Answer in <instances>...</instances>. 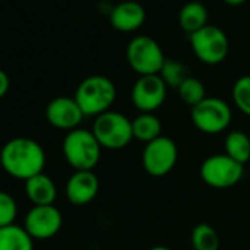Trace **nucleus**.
Segmentation results:
<instances>
[{"mask_svg": "<svg viewBox=\"0 0 250 250\" xmlns=\"http://www.w3.org/2000/svg\"><path fill=\"white\" fill-rule=\"evenodd\" d=\"M194 56L206 65H218L225 61L229 50L227 34L215 25H206L190 36Z\"/></svg>", "mask_w": 250, "mask_h": 250, "instance_id": "7", "label": "nucleus"}, {"mask_svg": "<svg viewBox=\"0 0 250 250\" xmlns=\"http://www.w3.org/2000/svg\"><path fill=\"white\" fill-rule=\"evenodd\" d=\"M191 244L194 250H218V232L209 224H199L191 231Z\"/></svg>", "mask_w": 250, "mask_h": 250, "instance_id": "21", "label": "nucleus"}, {"mask_svg": "<svg viewBox=\"0 0 250 250\" xmlns=\"http://www.w3.org/2000/svg\"><path fill=\"white\" fill-rule=\"evenodd\" d=\"M110 25L119 33L137 31L146 21V9L134 0L121 2L112 8L109 15Z\"/></svg>", "mask_w": 250, "mask_h": 250, "instance_id": "14", "label": "nucleus"}, {"mask_svg": "<svg viewBox=\"0 0 250 250\" xmlns=\"http://www.w3.org/2000/svg\"><path fill=\"white\" fill-rule=\"evenodd\" d=\"M231 94L237 109L250 116V75L240 77L234 83Z\"/></svg>", "mask_w": 250, "mask_h": 250, "instance_id": "23", "label": "nucleus"}, {"mask_svg": "<svg viewBox=\"0 0 250 250\" xmlns=\"http://www.w3.org/2000/svg\"><path fill=\"white\" fill-rule=\"evenodd\" d=\"M46 118L55 128L72 131L78 128L84 113L74 97L59 96L49 102L46 107Z\"/></svg>", "mask_w": 250, "mask_h": 250, "instance_id": "12", "label": "nucleus"}, {"mask_svg": "<svg viewBox=\"0 0 250 250\" xmlns=\"http://www.w3.org/2000/svg\"><path fill=\"white\" fill-rule=\"evenodd\" d=\"M167 88L159 75H143L133 85L131 100L142 113H153L164 104Z\"/></svg>", "mask_w": 250, "mask_h": 250, "instance_id": "10", "label": "nucleus"}, {"mask_svg": "<svg viewBox=\"0 0 250 250\" xmlns=\"http://www.w3.org/2000/svg\"><path fill=\"white\" fill-rule=\"evenodd\" d=\"M225 155L244 165L250 161V139L243 131H231L225 137Z\"/></svg>", "mask_w": 250, "mask_h": 250, "instance_id": "19", "label": "nucleus"}, {"mask_svg": "<svg viewBox=\"0 0 250 250\" xmlns=\"http://www.w3.org/2000/svg\"><path fill=\"white\" fill-rule=\"evenodd\" d=\"M158 75L162 78V81L167 84V87L175 88V90H178V87L186 81V78L190 77L187 74V68L184 66V63H181L180 61H175V59H168V58L164 62Z\"/></svg>", "mask_w": 250, "mask_h": 250, "instance_id": "20", "label": "nucleus"}, {"mask_svg": "<svg viewBox=\"0 0 250 250\" xmlns=\"http://www.w3.org/2000/svg\"><path fill=\"white\" fill-rule=\"evenodd\" d=\"M9 87H11V80L8 74L3 69H0V99L6 96V93L9 91Z\"/></svg>", "mask_w": 250, "mask_h": 250, "instance_id": "25", "label": "nucleus"}, {"mask_svg": "<svg viewBox=\"0 0 250 250\" xmlns=\"http://www.w3.org/2000/svg\"><path fill=\"white\" fill-rule=\"evenodd\" d=\"M247 2V0H224V3H227L228 6H241Z\"/></svg>", "mask_w": 250, "mask_h": 250, "instance_id": "26", "label": "nucleus"}, {"mask_svg": "<svg viewBox=\"0 0 250 250\" xmlns=\"http://www.w3.org/2000/svg\"><path fill=\"white\" fill-rule=\"evenodd\" d=\"M249 2H250V0H249Z\"/></svg>", "mask_w": 250, "mask_h": 250, "instance_id": "28", "label": "nucleus"}, {"mask_svg": "<svg viewBox=\"0 0 250 250\" xmlns=\"http://www.w3.org/2000/svg\"><path fill=\"white\" fill-rule=\"evenodd\" d=\"M62 227V213L55 205L33 206L24 219V228L34 240L55 237Z\"/></svg>", "mask_w": 250, "mask_h": 250, "instance_id": "11", "label": "nucleus"}, {"mask_svg": "<svg viewBox=\"0 0 250 250\" xmlns=\"http://www.w3.org/2000/svg\"><path fill=\"white\" fill-rule=\"evenodd\" d=\"M18 213V206L15 199L6 193L0 190V228L12 225L15 222Z\"/></svg>", "mask_w": 250, "mask_h": 250, "instance_id": "24", "label": "nucleus"}, {"mask_svg": "<svg viewBox=\"0 0 250 250\" xmlns=\"http://www.w3.org/2000/svg\"><path fill=\"white\" fill-rule=\"evenodd\" d=\"M209 12L206 6L200 2H188L186 3L178 14V24L188 36L197 33L203 27L209 25Z\"/></svg>", "mask_w": 250, "mask_h": 250, "instance_id": "16", "label": "nucleus"}, {"mask_svg": "<svg viewBox=\"0 0 250 250\" xmlns=\"http://www.w3.org/2000/svg\"><path fill=\"white\" fill-rule=\"evenodd\" d=\"M99 178L93 171H75L66 183V197L75 206H84L99 193Z\"/></svg>", "mask_w": 250, "mask_h": 250, "instance_id": "13", "label": "nucleus"}, {"mask_svg": "<svg viewBox=\"0 0 250 250\" xmlns=\"http://www.w3.org/2000/svg\"><path fill=\"white\" fill-rule=\"evenodd\" d=\"M194 127L205 134H219L225 131L232 119L229 104L219 97H206L190 112Z\"/></svg>", "mask_w": 250, "mask_h": 250, "instance_id": "6", "label": "nucleus"}, {"mask_svg": "<svg viewBox=\"0 0 250 250\" xmlns=\"http://www.w3.org/2000/svg\"><path fill=\"white\" fill-rule=\"evenodd\" d=\"M244 175V165L238 164L228 155H212L200 167L202 180L213 188H229Z\"/></svg>", "mask_w": 250, "mask_h": 250, "instance_id": "8", "label": "nucleus"}, {"mask_svg": "<svg viewBox=\"0 0 250 250\" xmlns=\"http://www.w3.org/2000/svg\"><path fill=\"white\" fill-rule=\"evenodd\" d=\"M149 250H172V249H169L167 246H155V247H150Z\"/></svg>", "mask_w": 250, "mask_h": 250, "instance_id": "27", "label": "nucleus"}, {"mask_svg": "<svg viewBox=\"0 0 250 250\" xmlns=\"http://www.w3.org/2000/svg\"><path fill=\"white\" fill-rule=\"evenodd\" d=\"M25 194L34 206H49L55 203L58 188L55 181L42 172L25 181Z\"/></svg>", "mask_w": 250, "mask_h": 250, "instance_id": "15", "label": "nucleus"}, {"mask_svg": "<svg viewBox=\"0 0 250 250\" xmlns=\"http://www.w3.org/2000/svg\"><path fill=\"white\" fill-rule=\"evenodd\" d=\"M0 250H34V238L24 227H3L0 228Z\"/></svg>", "mask_w": 250, "mask_h": 250, "instance_id": "17", "label": "nucleus"}, {"mask_svg": "<svg viewBox=\"0 0 250 250\" xmlns=\"http://www.w3.org/2000/svg\"><path fill=\"white\" fill-rule=\"evenodd\" d=\"M66 162L75 171H93L100 161L102 146L91 130L75 128L68 131L62 145Z\"/></svg>", "mask_w": 250, "mask_h": 250, "instance_id": "3", "label": "nucleus"}, {"mask_svg": "<svg viewBox=\"0 0 250 250\" xmlns=\"http://www.w3.org/2000/svg\"><path fill=\"white\" fill-rule=\"evenodd\" d=\"M91 131L102 149L109 150L127 147L134 139L131 119L115 110H107L96 116Z\"/></svg>", "mask_w": 250, "mask_h": 250, "instance_id": "4", "label": "nucleus"}, {"mask_svg": "<svg viewBox=\"0 0 250 250\" xmlns=\"http://www.w3.org/2000/svg\"><path fill=\"white\" fill-rule=\"evenodd\" d=\"M178 96L180 99L188 104L190 107H194L196 104H199L202 100H205L208 96H206V88H205V84L194 78V77H188L186 78V81L178 87Z\"/></svg>", "mask_w": 250, "mask_h": 250, "instance_id": "22", "label": "nucleus"}, {"mask_svg": "<svg viewBox=\"0 0 250 250\" xmlns=\"http://www.w3.org/2000/svg\"><path fill=\"white\" fill-rule=\"evenodd\" d=\"M125 58H127L130 68L140 77L158 75L164 62L167 61L159 43L149 36L134 37L127 46Z\"/></svg>", "mask_w": 250, "mask_h": 250, "instance_id": "5", "label": "nucleus"}, {"mask_svg": "<svg viewBox=\"0 0 250 250\" xmlns=\"http://www.w3.org/2000/svg\"><path fill=\"white\" fill-rule=\"evenodd\" d=\"M0 165L11 177L27 181L43 172L46 153L36 140L17 137L0 150Z\"/></svg>", "mask_w": 250, "mask_h": 250, "instance_id": "1", "label": "nucleus"}, {"mask_svg": "<svg viewBox=\"0 0 250 250\" xmlns=\"http://www.w3.org/2000/svg\"><path fill=\"white\" fill-rule=\"evenodd\" d=\"M131 125L134 139L146 145L161 137L162 124L155 113H140L134 119H131Z\"/></svg>", "mask_w": 250, "mask_h": 250, "instance_id": "18", "label": "nucleus"}, {"mask_svg": "<svg viewBox=\"0 0 250 250\" xmlns=\"http://www.w3.org/2000/svg\"><path fill=\"white\" fill-rule=\"evenodd\" d=\"M74 99L84 116H99L110 110L116 99V87L104 75H90L78 84Z\"/></svg>", "mask_w": 250, "mask_h": 250, "instance_id": "2", "label": "nucleus"}, {"mask_svg": "<svg viewBox=\"0 0 250 250\" xmlns=\"http://www.w3.org/2000/svg\"><path fill=\"white\" fill-rule=\"evenodd\" d=\"M142 161L143 168L149 175L164 177L174 169L178 161L177 145L169 137L161 136L159 139L146 145Z\"/></svg>", "mask_w": 250, "mask_h": 250, "instance_id": "9", "label": "nucleus"}]
</instances>
